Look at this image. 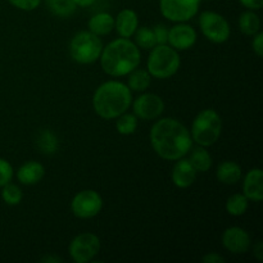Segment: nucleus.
Wrapping results in <instances>:
<instances>
[{"mask_svg":"<svg viewBox=\"0 0 263 263\" xmlns=\"http://www.w3.org/2000/svg\"><path fill=\"white\" fill-rule=\"evenodd\" d=\"M200 2H204V0H200Z\"/></svg>","mask_w":263,"mask_h":263,"instance_id":"4c0bfd02","label":"nucleus"},{"mask_svg":"<svg viewBox=\"0 0 263 263\" xmlns=\"http://www.w3.org/2000/svg\"><path fill=\"white\" fill-rule=\"evenodd\" d=\"M2 198L8 205H17L22 202L23 193L20 186L15 184L8 182L7 185L2 187Z\"/></svg>","mask_w":263,"mask_h":263,"instance_id":"bb28decb","label":"nucleus"},{"mask_svg":"<svg viewBox=\"0 0 263 263\" xmlns=\"http://www.w3.org/2000/svg\"><path fill=\"white\" fill-rule=\"evenodd\" d=\"M103 50V43L95 33L80 31L69 43V54L80 64H91L99 59Z\"/></svg>","mask_w":263,"mask_h":263,"instance_id":"423d86ee","label":"nucleus"},{"mask_svg":"<svg viewBox=\"0 0 263 263\" xmlns=\"http://www.w3.org/2000/svg\"><path fill=\"white\" fill-rule=\"evenodd\" d=\"M200 0H159L162 15L171 22H186L199 10Z\"/></svg>","mask_w":263,"mask_h":263,"instance_id":"1a4fd4ad","label":"nucleus"},{"mask_svg":"<svg viewBox=\"0 0 263 263\" xmlns=\"http://www.w3.org/2000/svg\"><path fill=\"white\" fill-rule=\"evenodd\" d=\"M197 41V32L189 25L179 22L168 30V40L167 43L176 50H187Z\"/></svg>","mask_w":263,"mask_h":263,"instance_id":"ddd939ff","label":"nucleus"},{"mask_svg":"<svg viewBox=\"0 0 263 263\" xmlns=\"http://www.w3.org/2000/svg\"><path fill=\"white\" fill-rule=\"evenodd\" d=\"M46 4L54 14L62 18L72 15L77 8L73 0H46Z\"/></svg>","mask_w":263,"mask_h":263,"instance_id":"b1692460","label":"nucleus"},{"mask_svg":"<svg viewBox=\"0 0 263 263\" xmlns=\"http://www.w3.org/2000/svg\"><path fill=\"white\" fill-rule=\"evenodd\" d=\"M97 0H73V3L76 4V7H81V8H86L92 5Z\"/></svg>","mask_w":263,"mask_h":263,"instance_id":"c9c22d12","label":"nucleus"},{"mask_svg":"<svg viewBox=\"0 0 263 263\" xmlns=\"http://www.w3.org/2000/svg\"><path fill=\"white\" fill-rule=\"evenodd\" d=\"M252 48H253L254 53L258 57L263 55V32L258 31V32L254 35L253 41H252Z\"/></svg>","mask_w":263,"mask_h":263,"instance_id":"2f4dec72","label":"nucleus"},{"mask_svg":"<svg viewBox=\"0 0 263 263\" xmlns=\"http://www.w3.org/2000/svg\"><path fill=\"white\" fill-rule=\"evenodd\" d=\"M239 28L247 36H254L261 30V20L254 10L241 13L239 18Z\"/></svg>","mask_w":263,"mask_h":263,"instance_id":"412c9836","label":"nucleus"},{"mask_svg":"<svg viewBox=\"0 0 263 263\" xmlns=\"http://www.w3.org/2000/svg\"><path fill=\"white\" fill-rule=\"evenodd\" d=\"M87 26L90 32L95 33L97 36H104L112 32L115 28V18L109 13H98L90 18Z\"/></svg>","mask_w":263,"mask_h":263,"instance_id":"6ab92c4d","label":"nucleus"},{"mask_svg":"<svg viewBox=\"0 0 263 263\" xmlns=\"http://www.w3.org/2000/svg\"><path fill=\"white\" fill-rule=\"evenodd\" d=\"M135 44L138 48L145 49V50H149V49L154 48L157 45L156 36H154L153 28L148 27H138V30L135 31Z\"/></svg>","mask_w":263,"mask_h":263,"instance_id":"a878e982","label":"nucleus"},{"mask_svg":"<svg viewBox=\"0 0 263 263\" xmlns=\"http://www.w3.org/2000/svg\"><path fill=\"white\" fill-rule=\"evenodd\" d=\"M100 251V240L95 234L82 233L72 239L68 252L71 258L76 263L92 261Z\"/></svg>","mask_w":263,"mask_h":263,"instance_id":"6e6552de","label":"nucleus"},{"mask_svg":"<svg viewBox=\"0 0 263 263\" xmlns=\"http://www.w3.org/2000/svg\"><path fill=\"white\" fill-rule=\"evenodd\" d=\"M139 27V17L135 10L123 9L115 20V28L121 37L128 39L135 33Z\"/></svg>","mask_w":263,"mask_h":263,"instance_id":"dca6fc26","label":"nucleus"},{"mask_svg":"<svg viewBox=\"0 0 263 263\" xmlns=\"http://www.w3.org/2000/svg\"><path fill=\"white\" fill-rule=\"evenodd\" d=\"M100 64L103 71L113 77L127 76L140 64V50L128 39L120 37L103 46L100 54Z\"/></svg>","mask_w":263,"mask_h":263,"instance_id":"f03ea898","label":"nucleus"},{"mask_svg":"<svg viewBox=\"0 0 263 263\" xmlns=\"http://www.w3.org/2000/svg\"><path fill=\"white\" fill-rule=\"evenodd\" d=\"M103 199L95 190H82L73 197L71 210L79 218H92L100 213Z\"/></svg>","mask_w":263,"mask_h":263,"instance_id":"9d476101","label":"nucleus"},{"mask_svg":"<svg viewBox=\"0 0 263 263\" xmlns=\"http://www.w3.org/2000/svg\"><path fill=\"white\" fill-rule=\"evenodd\" d=\"M253 256L258 259L259 262L263 261V244L262 241H257L256 246L253 247Z\"/></svg>","mask_w":263,"mask_h":263,"instance_id":"f704fd0d","label":"nucleus"},{"mask_svg":"<svg viewBox=\"0 0 263 263\" xmlns=\"http://www.w3.org/2000/svg\"><path fill=\"white\" fill-rule=\"evenodd\" d=\"M45 176V167L37 161H28L23 163L17 171V179L23 185H35Z\"/></svg>","mask_w":263,"mask_h":263,"instance_id":"f3484780","label":"nucleus"},{"mask_svg":"<svg viewBox=\"0 0 263 263\" xmlns=\"http://www.w3.org/2000/svg\"><path fill=\"white\" fill-rule=\"evenodd\" d=\"M222 246L234 254H243L251 248V236L244 229L233 226L223 231Z\"/></svg>","mask_w":263,"mask_h":263,"instance_id":"f8f14e48","label":"nucleus"},{"mask_svg":"<svg viewBox=\"0 0 263 263\" xmlns=\"http://www.w3.org/2000/svg\"><path fill=\"white\" fill-rule=\"evenodd\" d=\"M216 176H217L218 181L222 182V184L235 185L241 180L243 171L238 163L233 161H226L218 164Z\"/></svg>","mask_w":263,"mask_h":263,"instance_id":"a211bd4d","label":"nucleus"},{"mask_svg":"<svg viewBox=\"0 0 263 263\" xmlns=\"http://www.w3.org/2000/svg\"><path fill=\"white\" fill-rule=\"evenodd\" d=\"M189 162L197 172H207L212 167V157H211L210 152L205 151L204 146L200 145L193 149L189 157Z\"/></svg>","mask_w":263,"mask_h":263,"instance_id":"aec40b11","label":"nucleus"},{"mask_svg":"<svg viewBox=\"0 0 263 263\" xmlns=\"http://www.w3.org/2000/svg\"><path fill=\"white\" fill-rule=\"evenodd\" d=\"M199 26L203 35L215 44H222L230 37V25L220 13L205 10L199 17Z\"/></svg>","mask_w":263,"mask_h":263,"instance_id":"0eeeda50","label":"nucleus"},{"mask_svg":"<svg viewBox=\"0 0 263 263\" xmlns=\"http://www.w3.org/2000/svg\"><path fill=\"white\" fill-rule=\"evenodd\" d=\"M222 133V120L215 109L202 110L194 118L192 125V139L200 146L213 145L217 143Z\"/></svg>","mask_w":263,"mask_h":263,"instance_id":"20e7f679","label":"nucleus"},{"mask_svg":"<svg viewBox=\"0 0 263 263\" xmlns=\"http://www.w3.org/2000/svg\"><path fill=\"white\" fill-rule=\"evenodd\" d=\"M149 136L153 151L167 161L182 158L193 146L190 131L174 118H162L157 121Z\"/></svg>","mask_w":263,"mask_h":263,"instance_id":"f257e3e1","label":"nucleus"},{"mask_svg":"<svg viewBox=\"0 0 263 263\" xmlns=\"http://www.w3.org/2000/svg\"><path fill=\"white\" fill-rule=\"evenodd\" d=\"M197 174L194 167L189 162V159H185L184 157L177 159L176 164L172 170V181L180 189H186V187L192 186L197 180Z\"/></svg>","mask_w":263,"mask_h":263,"instance_id":"4468645a","label":"nucleus"},{"mask_svg":"<svg viewBox=\"0 0 263 263\" xmlns=\"http://www.w3.org/2000/svg\"><path fill=\"white\" fill-rule=\"evenodd\" d=\"M244 195L248 200L261 202L263 199V172L261 168H252L244 177Z\"/></svg>","mask_w":263,"mask_h":263,"instance_id":"2eb2a0df","label":"nucleus"},{"mask_svg":"<svg viewBox=\"0 0 263 263\" xmlns=\"http://www.w3.org/2000/svg\"><path fill=\"white\" fill-rule=\"evenodd\" d=\"M13 174H14V171H13L12 164L7 159L0 158V187L12 181Z\"/></svg>","mask_w":263,"mask_h":263,"instance_id":"c85d7f7f","label":"nucleus"},{"mask_svg":"<svg viewBox=\"0 0 263 263\" xmlns=\"http://www.w3.org/2000/svg\"><path fill=\"white\" fill-rule=\"evenodd\" d=\"M239 2L249 10H258L263 7V0H239Z\"/></svg>","mask_w":263,"mask_h":263,"instance_id":"473e14b6","label":"nucleus"},{"mask_svg":"<svg viewBox=\"0 0 263 263\" xmlns=\"http://www.w3.org/2000/svg\"><path fill=\"white\" fill-rule=\"evenodd\" d=\"M39 145L45 153H53L57 148V139L50 131H44L39 138Z\"/></svg>","mask_w":263,"mask_h":263,"instance_id":"cd10ccee","label":"nucleus"},{"mask_svg":"<svg viewBox=\"0 0 263 263\" xmlns=\"http://www.w3.org/2000/svg\"><path fill=\"white\" fill-rule=\"evenodd\" d=\"M154 36H156L157 45L159 44H167V40H168V28L164 25H157L156 27L153 28Z\"/></svg>","mask_w":263,"mask_h":263,"instance_id":"7c9ffc66","label":"nucleus"},{"mask_svg":"<svg viewBox=\"0 0 263 263\" xmlns=\"http://www.w3.org/2000/svg\"><path fill=\"white\" fill-rule=\"evenodd\" d=\"M118 120L116 122V128H117L118 134L121 135H131L138 128V117L131 113H122L118 116Z\"/></svg>","mask_w":263,"mask_h":263,"instance_id":"393cba45","label":"nucleus"},{"mask_svg":"<svg viewBox=\"0 0 263 263\" xmlns=\"http://www.w3.org/2000/svg\"><path fill=\"white\" fill-rule=\"evenodd\" d=\"M202 261L205 263H223L225 262V258L222 256H220L218 253H208L203 257Z\"/></svg>","mask_w":263,"mask_h":263,"instance_id":"72a5a7b5","label":"nucleus"},{"mask_svg":"<svg viewBox=\"0 0 263 263\" xmlns=\"http://www.w3.org/2000/svg\"><path fill=\"white\" fill-rule=\"evenodd\" d=\"M151 74L145 69L135 68L128 73L127 86L131 91H145L151 86Z\"/></svg>","mask_w":263,"mask_h":263,"instance_id":"4be33fe9","label":"nucleus"},{"mask_svg":"<svg viewBox=\"0 0 263 263\" xmlns=\"http://www.w3.org/2000/svg\"><path fill=\"white\" fill-rule=\"evenodd\" d=\"M133 103L127 85L120 81H107L100 85L92 97L95 113L103 120H113L125 113Z\"/></svg>","mask_w":263,"mask_h":263,"instance_id":"7ed1b4c3","label":"nucleus"},{"mask_svg":"<svg viewBox=\"0 0 263 263\" xmlns=\"http://www.w3.org/2000/svg\"><path fill=\"white\" fill-rule=\"evenodd\" d=\"M40 261L41 262H48V263H50V262L58 263V262H62V258H59V257H57V256H45V257H43Z\"/></svg>","mask_w":263,"mask_h":263,"instance_id":"e433bc0d","label":"nucleus"},{"mask_svg":"<svg viewBox=\"0 0 263 263\" xmlns=\"http://www.w3.org/2000/svg\"><path fill=\"white\" fill-rule=\"evenodd\" d=\"M248 198L244 194H233L226 200V211L231 216H243L248 210Z\"/></svg>","mask_w":263,"mask_h":263,"instance_id":"5701e85b","label":"nucleus"},{"mask_svg":"<svg viewBox=\"0 0 263 263\" xmlns=\"http://www.w3.org/2000/svg\"><path fill=\"white\" fill-rule=\"evenodd\" d=\"M13 7L18 8L25 12H31L35 10L39 5L41 4V0H8Z\"/></svg>","mask_w":263,"mask_h":263,"instance_id":"c756f323","label":"nucleus"},{"mask_svg":"<svg viewBox=\"0 0 263 263\" xmlns=\"http://www.w3.org/2000/svg\"><path fill=\"white\" fill-rule=\"evenodd\" d=\"M180 55L176 49L167 44H159L152 48L146 62L149 74L156 79H168L180 68Z\"/></svg>","mask_w":263,"mask_h":263,"instance_id":"39448f33","label":"nucleus"},{"mask_svg":"<svg viewBox=\"0 0 263 263\" xmlns=\"http://www.w3.org/2000/svg\"><path fill=\"white\" fill-rule=\"evenodd\" d=\"M134 115L144 121L156 120L163 113L164 102L157 94H143L133 104Z\"/></svg>","mask_w":263,"mask_h":263,"instance_id":"9b49d317","label":"nucleus"}]
</instances>
